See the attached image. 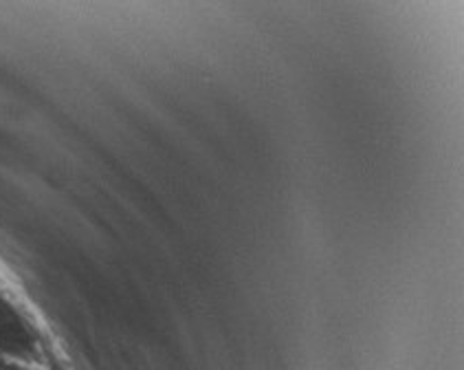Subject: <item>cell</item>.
Here are the masks:
<instances>
[{"instance_id": "1", "label": "cell", "mask_w": 464, "mask_h": 370, "mask_svg": "<svg viewBox=\"0 0 464 370\" xmlns=\"http://www.w3.org/2000/svg\"><path fill=\"white\" fill-rule=\"evenodd\" d=\"M40 348L23 293L12 271L0 262V364L7 366H35Z\"/></svg>"}]
</instances>
